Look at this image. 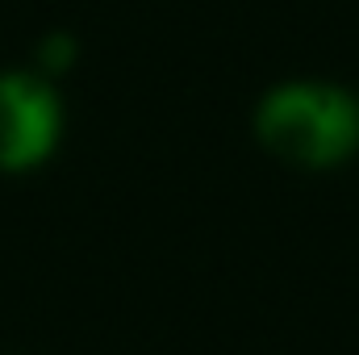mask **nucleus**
<instances>
[{"label": "nucleus", "instance_id": "f257e3e1", "mask_svg": "<svg viewBox=\"0 0 359 355\" xmlns=\"http://www.w3.org/2000/svg\"><path fill=\"white\" fill-rule=\"evenodd\" d=\"M255 138L288 168H339L359 151V96L326 80L276 84L255 105Z\"/></svg>", "mask_w": 359, "mask_h": 355}, {"label": "nucleus", "instance_id": "f03ea898", "mask_svg": "<svg viewBox=\"0 0 359 355\" xmlns=\"http://www.w3.org/2000/svg\"><path fill=\"white\" fill-rule=\"evenodd\" d=\"M63 134V105L42 76H0V172H29L46 163Z\"/></svg>", "mask_w": 359, "mask_h": 355}, {"label": "nucleus", "instance_id": "7ed1b4c3", "mask_svg": "<svg viewBox=\"0 0 359 355\" xmlns=\"http://www.w3.org/2000/svg\"><path fill=\"white\" fill-rule=\"evenodd\" d=\"M42 63H46L50 72H63V67L72 63V38H67V34H55V38L42 46Z\"/></svg>", "mask_w": 359, "mask_h": 355}]
</instances>
